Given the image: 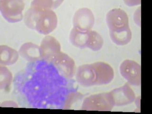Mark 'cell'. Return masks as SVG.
<instances>
[{"instance_id":"cell-1","label":"cell","mask_w":152,"mask_h":114,"mask_svg":"<svg viewBox=\"0 0 152 114\" xmlns=\"http://www.w3.org/2000/svg\"><path fill=\"white\" fill-rule=\"evenodd\" d=\"M23 20L28 28L45 35L54 31L58 24L57 15L52 10L35 6H31L25 12Z\"/></svg>"},{"instance_id":"cell-2","label":"cell","mask_w":152,"mask_h":114,"mask_svg":"<svg viewBox=\"0 0 152 114\" xmlns=\"http://www.w3.org/2000/svg\"><path fill=\"white\" fill-rule=\"evenodd\" d=\"M25 3L21 0H1L0 11L5 20L10 23H16L22 20L23 12Z\"/></svg>"},{"instance_id":"cell-3","label":"cell","mask_w":152,"mask_h":114,"mask_svg":"<svg viewBox=\"0 0 152 114\" xmlns=\"http://www.w3.org/2000/svg\"><path fill=\"white\" fill-rule=\"evenodd\" d=\"M114 107L109 92L92 95L86 97L82 104V110L111 111Z\"/></svg>"},{"instance_id":"cell-4","label":"cell","mask_w":152,"mask_h":114,"mask_svg":"<svg viewBox=\"0 0 152 114\" xmlns=\"http://www.w3.org/2000/svg\"><path fill=\"white\" fill-rule=\"evenodd\" d=\"M120 72L123 77L132 85L141 84V67L135 61L126 59L120 65Z\"/></svg>"},{"instance_id":"cell-5","label":"cell","mask_w":152,"mask_h":114,"mask_svg":"<svg viewBox=\"0 0 152 114\" xmlns=\"http://www.w3.org/2000/svg\"><path fill=\"white\" fill-rule=\"evenodd\" d=\"M94 23L95 17L91 10L82 8L75 12L73 18L74 28L86 32L92 30Z\"/></svg>"},{"instance_id":"cell-6","label":"cell","mask_w":152,"mask_h":114,"mask_svg":"<svg viewBox=\"0 0 152 114\" xmlns=\"http://www.w3.org/2000/svg\"><path fill=\"white\" fill-rule=\"evenodd\" d=\"M61 75L66 78H71L75 72V63L73 59L66 54L61 52L50 61Z\"/></svg>"},{"instance_id":"cell-7","label":"cell","mask_w":152,"mask_h":114,"mask_svg":"<svg viewBox=\"0 0 152 114\" xmlns=\"http://www.w3.org/2000/svg\"><path fill=\"white\" fill-rule=\"evenodd\" d=\"M109 93L114 106H126L133 103L135 99L134 90L127 83L113 89Z\"/></svg>"},{"instance_id":"cell-8","label":"cell","mask_w":152,"mask_h":114,"mask_svg":"<svg viewBox=\"0 0 152 114\" xmlns=\"http://www.w3.org/2000/svg\"><path fill=\"white\" fill-rule=\"evenodd\" d=\"M106 19L109 31L121 30L129 27L127 13L121 9L111 10L107 13Z\"/></svg>"},{"instance_id":"cell-9","label":"cell","mask_w":152,"mask_h":114,"mask_svg":"<svg viewBox=\"0 0 152 114\" xmlns=\"http://www.w3.org/2000/svg\"><path fill=\"white\" fill-rule=\"evenodd\" d=\"M39 47L42 58L50 62L61 52V44L56 38L51 36L44 37Z\"/></svg>"},{"instance_id":"cell-10","label":"cell","mask_w":152,"mask_h":114,"mask_svg":"<svg viewBox=\"0 0 152 114\" xmlns=\"http://www.w3.org/2000/svg\"><path fill=\"white\" fill-rule=\"evenodd\" d=\"M96 75V85L108 84L113 80L114 71L113 68L104 62H96L92 63Z\"/></svg>"},{"instance_id":"cell-11","label":"cell","mask_w":152,"mask_h":114,"mask_svg":"<svg viewBox=\"0 0 152 114\" xmlns=\"http://www.w3.org/2000/svg\"><path fill=\"white\" fill-rule=\"evenodd\" d=\"M76 80L84 87L96 85V75L92 64H83L78 66L76 71Z\"/></svg>"},{"instance_id":"cell-12","label":"cell","mask_w":152,"mask_h":114,"mask_svg":"<svg viewBox=\"0 0 152 114\" xmlns=\"http://www.w3.org/2000/svg\"><path fill=\"white\" fill-rule=\"evenodd\" d=\"M19 55L29 62H34L42 58L40 47L31 42L24 43L19 50Z\"/></svg>"},{"instance_id":"cell-13","label":"cell","mask_w":152,"mask_h":114,"mask_svg":"<svg viewBox=\"0 0 152 114\" xmlns=\"http://www.w3.org/2000/svg\"><path fill=\"white\" fill-rule=\"evenodd\" d=\"M19 52L7 45L0 46V65L9 66L16 63Z\"/></svg>"},{"instance_id":"cell-14","label":"cell","mask_w":152,"mask_h":114,"mask_svg":"<svg viewBox=\"0 0 152 114\" xmlns=\"http://www.w3.org/2000/svg\"><path fill=\"white\" fill-rule=\"evenodd\" d=\"M111 39L118 46L127 45L132 39V33L129 27L121 30L109 31Z\"/></svg>"},{"instance_id":"cell-15","label":"cell","mask_w":152,"mask_h":114,"mask_svg":"<svg viewBox=\"0 0 152 114\" xmlns=\"http://www.w3.org/2000/svg\"><path fill=\"white\" fill-rule=\"evenodd\" d=\"M88 31H82L75 28H73L69 34V40L71 44L79 49L87 48L88 36Z\"/></svg>"},{"instance_id":"cell-16","label":"cell","mask_w":152,"mask_h":114,"mask_svg":"<svg viewBox=\"0 0 152 114\" xmlns=\"http://www.w3.org/2000/svg\"><path fill=\"white\" fill-rule=\"evenodd\" d=\"M87 48L94 51H99L102 49L104 44L103 39L98 32L96 31H89Z\"/></svg>"},{"instance_id":"cell-17","label":"cell","mask_w":152,"mask_h":114,"mask_svg":"<svg viewBox=\"0 0 152 114\" xmlns=\"http://www.w3.org/2000/svg\"><path fill=\"white\" fill-rule=\"evenodd\" d=\"M13 76L6 66L0 65V89H7L12 81Z\"/></svg>"},{"instance_id":"cell-18","label":"cell","mask_w":152,"mask_h":114,"mask_svg":"<svg viewBox=\"0 0 152 114\" xmlns=\"http://www.w3.org/2000/svg\"><path fill=\"white\" fill-rule=\"evenodd\" d=\"M63 1H49V0H36L31 4V6H35L43 9H51L57 8Z\"/></svg>"},{"instance_id":"cell-19","label":"cell","mask_w":152,"mask_h":114,"mask_svg":"<svg viewBox=\"0 0 152 114\" xmlns=\"http://www.w3.org/2000/svg\"><path fill=\"white\" fill-rule=\"evenodd\" d=\"M134 20L138 26L141 27V7L136 10L134 14Z\"/></svg>"},{"instance_id":"cell-20","label":"cell","mask_w":152,"mask_h":114,"mask_svg":"<svg viewBox=\"0 0 152 114\" xmlns=\"http://www.w3.org/2000/svg\"><path fill=\"white\" fill-rule=\"evenodd\" d=\"M1 107H18V105L16 103V102L12 101H7L2 102L1 104Z\"/></svg>"},{"instance_id":"cell-21","label":"cell","mask_w":152,"mask_h":114,"mask_svg":"<svg viewBox=\"0 0 152 114\" xmlns=\"http://www.w3.org/2000/svg\"><path fill=\"white\" fill-rule=\"evenodd\" d=\"M125 4L127 5L128 6H131L140 4L141 1H125Z\"/></svg>"}]
</instances>
